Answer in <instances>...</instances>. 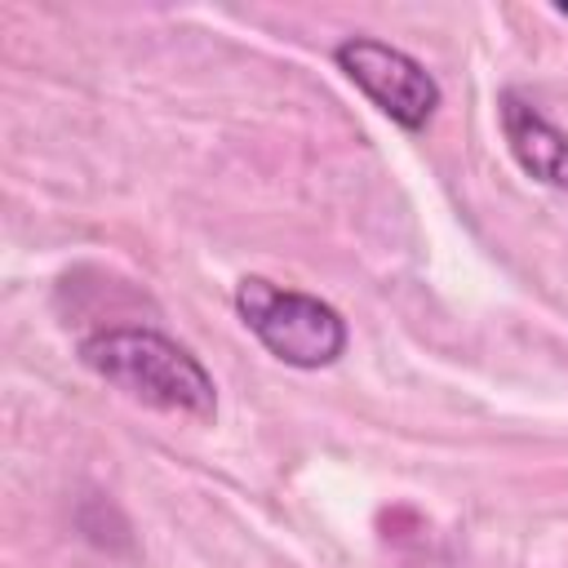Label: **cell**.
I'll return each mask as SVG.
<instances>
[{
  "mask_svg": "<svg viewBox=\"0 0 568 568\" xmlns=\"http://www.w3.org/2000/svg\"><path fill=\"white\" fill-rule=\"evenodd\" d=\"M564 13H568V4H564Z\"/></svg>",
  "mask_w": 568,
  "mask_h": 568,
  "instance_id": "5",
  "label": "cell"
},
{
  "mask_svg": "<svg viewBox=\"0 0 568 568\" xmlns=\"http://www.w3.org/2000/svg\"><path fill=\"white\" fill-rule=\"evenodd\" d=\"M235 311L248 333L293 368H328L346 351V320L297 288H280L262 275H244L235 284Z\"/></svg>",
  "mask_w": 568,
  "mask_h": 568,
  "instance_id": "2",
  "label": "cell"
},
{
  "mask_svg": "<svg viewBox=\"0 0 568 568\" xmlns=\"http://www.w3.org/2000/svg\"><path fill=\"white\" fill-rule=\"evenodd\" d=\"M84 368H93L106 386L124 390L129 399L178 413L191 422H213L217 417V390L204 364L178 346L173 337L155 328H106L80 342Z\"/></svg>",
  "mask_w": 568,
  "mask_h": 568,
  "instance_id": "1",
  "label": "cell"
},
{
  "mask_svg": "<svg viewBox=\"0 0 568 568\" xmlns=\"http://www.w3.org/2000/svg\"><path fill=\"white\" fill-rule=\"evenodd\" d=\"M497 115H501V133L510 155L519 160V169L528 178H537L541 186L568 191V133L555 129L528 98H519L515 89H506L497 98Z\"/></svg>",
  "mask_w": 568,
  "mask_h": 568,
  "instance_id": "4",
  "label": "cell"
},
{
  "mask_svg": "<svg viewBox=\"0 0 568 568\" xmlns=\"http://www.w3.org/2000/svg\"><path fill=\"white\" fill-rule=\"evenodd\" d=\"M333 58L346 71V80L355 89H364V98L382 115H390L399 129H426L430 124V115L439 106V84L417 58H408L404 49L373 40V36H346L333 49Z\"/></svg>",
  "mask_w": 568,
  "mask_h": 568,
  "instance_id": "3",
  "label": "cell"
}]
</instances>
